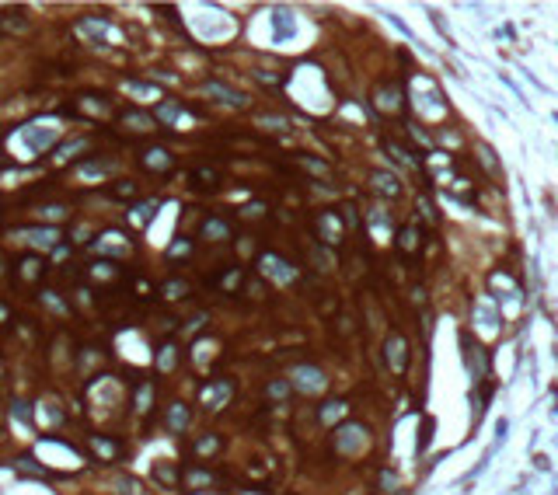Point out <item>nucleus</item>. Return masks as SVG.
Segmentation results:
<instances>
[{"instance_id": "1", "label": "nucleus", "mask_w": 558, "mask_h": 495, "mask_svg": "<svg viewBox=\"0 0 558 495\" xmlns=\"http://www.w3.org/2000/svg\"><path fill=\"white\" fill-rule=\"evenodd\" d=\"M293 383H297L300 391L314 394V391L324 388V373H321L318 366H297V370H293Z\"/></svg>"}, {"instance_id": "2", "label": "nucleus", "mask_w": 558, "mask_h": 495, "mask_svg": "<svg viewBox=\"0 0 558 495\" xmlns=\"http://www.w3.org/2000/svg\"><path fill=\"white\" fill-rule=\"evenodd\" d=\"M335 443H339V450H346V454H349V450H360V447L366 443V429L356 425V422H353V425H342L339 436H335Z\"/></svg>"}, {"instance_id": "3", "label": "nucleus", "mask_w": 558, "mask_h": 495, "mask_svg": "<svg viewBox=\"0 0 558 495\" xmlns=\"http://www.w3.org/2000/svg\"><path fill=\"white\" fill-rule=\"evenodd\" d=\"M318 234H321L328 244H339V241H342V224H339V216H335V213H321V216H318Z\"/></svg>"}, {"instance_id": "4", "label": "nucleus", "mask_w": 558, "mask_h": 495, "mask_svg": "<svg viewBox=\"0 0 558 495\" xmlns=\"http://www.w3.org/2000/svg\"><path fill=\"white\" fill-rule=\"evenodd\" d=\"M387 363H391V370H395V373H402V370L409 366L405 339H402V335H391V339H387Z\"/></svg>"}, {"instance_id": "5", "label": "nucleus", "mask_w": 558, "mask_h": 495, "mask_svg": "<svg viewBox=\"0 0 558 495\" xmlns=\"http://www.w3.org/2000/svg\"><path fill=\"white\" fill-rule=\"evenodd\" d=\"M262 268H265V276H276V280H283V283H290L297 276L293 265H287L283 258H276V255H265L262 258Z\"/></svg>"}, {"instance_id": "6", "label": "nucleus", "mask_w": 558, "mask_h": 495, "mask_svg": "<svg viewBox=\"0 0 558 495\" xmlns=\"http://www.w3.org/2000/svg\"><path fill=\"white\" fill-rule=\"evenodd\" d=\"M203 398H206V405H209V408L227 405V398H231V383H227V380H216V383H209V388L203 391Z\"/></svg>"}, {"instance_id": "7", "label": "nucleus", "mask_w": 558, "mask_h": 495, "mask_svg": "<svg viewBox=\"0 0 558 495\" xmlns=\"http://www.w3.org/2000/svg\"><path fill=\"white\" fill-rule=\"evenodd\" d=\"M206 94H213V98H220V101H227V105H245V101H248L245 94L231 91L227 84H220V81H209V84H206Z\"/></svg>"}, {"instance_id": "8", "label": "nucleus", "mask_w": 558, "mask_h": 495, "mask_svg": "<svg viewBox=\"0 0 558 495\" xmlns=\"http://www.w3.org/2000/svg\"><path fill=\"white\" fill-rule=\"evenodd\" d=\"M373 189L384 192V196H398V192H402L398 178H395V175H387V171H373Z\"/></svg>"}, {"instance_id": "9", "label": "nucleus", "mask_w": 558, "mask_h": 495, "mask_svg": "<svg viewBox=\"0 0 558 495\" xmlns=\"http://www.w3.org/2000/svg\"><path fill=\"white\" fill-rule=\"evenodd\" d=\"M77 32H81V35H94V42H101V39L108 35V25H101V21H94V18H84V21L77 25Z\"/></svg>"}, {"instance_id": "10", "label": "nucleus", "mask_w": 558, "mask_h": 495, "mask_svg": "<svg viewBox=\"0 0 558 495\" xmlns=\"http://www.w3.org/2000/svg\"><path fill=\"white\" fill-rule=\"evenodd\" d=\"M167 425H172L175 432H182V429L189 425V412H185V405H172V412H167Z\"/></svg>"}, {"instance_id": "11", "label": "nucleus", "mask_w": 558, "mask_h": 495, "mask_svg": "<svg viewBox=\"0 0 558 495\" xmlns=\"http://www.w3.org/2000/svg\"><path fill=\"white\" fill-rule=\"evenodd\" d=\"M272 21H276V39H279V42L293 35V25H290V14H287V11H276Z\"/></svg>"}, {"instance_id": "12", "label": "nucleus", "mask_w": 558, "mask_h": 495, "mask_svg": "<svg viewBox=\"0 0 558 495\" xmlns=\"http://www.w3.org/2000/svg\"><path fill=\"white\" fill-rule=\"evenodd\" d=\"M398 248H402V251H415V248H419V231H415V227H405V231L398 234Z\"/></svg>"}, {"instance_id": "13", "label": "nucleus", "mask_w": 558, "mask_h": 495, "mask_svg": "<svg viewBox=\"0 0 558 495\" xmlns=\"http://www.w3.org/2000/svg\"><path fill=\"white\" fill-rule=\"evenodd\" d=\"M112 199H133L136 196V185L133 182H116V189H108Z\"/></svg>"}, {"instance_id": "14", "label": "nucleus", "mask_w": 558, "mask_h": 495, "mask_svg": "<svg viewBox=\"0 0 558 495\" xmlns=\"http://www.w3.org/2000/svg\"><path fill=\"white\" fill-rule=\"evenodd\" d=\"M126 87H130L133 94H143V98H157V94H161L157 87H150V84H143V81H126Z\"/></svg>"}, {"instance_id": "15", "label": "nucleus", "mask_w": 558, "mask_h": 495, "mask_svg": "<svg viewBox=\"0 0 558 495\" xmlns=\"http://www.w3.org/2000/svg\"><path fill=\"white\" fill-rule=\"evenodd\" d=\"M478 314H482V321H485V332H495V324H499L495 310H492L488 304H478Z\"/></svg>"}, {"instance_id": "16", "label": "nucleus", "mask_w": 558, "mask_h": 495, "mask_svg": "<svg viewBox=\"0 0 558 495\" xmlns=\"http://www.w3.org/2000/svg\"><path fill=\"white\" fill-rule=\"evenodd\" d=\"M342 412H346V405H342V401H331V405H324V408H321V419H324V422H331V419H339Z\"/></svg>"}, {"instance_id": "17", "label": "nucleus", "mask_w": 558, "mask_h": 495, "mask_svg": "<svg viewBox=\"0 0 558 495\" xmlns=\"http://www.w3.org/2000/svg\"><path fill=\"white\" fill-rule=\"evenodd\" d=\"M91 443H94V450H98V454H105V457H116V454H119V450H116V443H108V439H101V436H94Z\"/></svg>"}, {"instance_id": "18", "label": "nucleus", "mask_w": 558, "mask_h": 495, "mask_svg": "<svg viewBox=\"0 0 558 495\" xmlns=\"http://www.w3.org/2000/svg\"><path fill=\"white\" fill-rule=\"evenodd\" d=\"M175 116H178V105H175V101H164V105L157 108V119H164V123H172Z\"/></svg>"}, {"instance_id": "19", "label": "nucleus", "mask_w": 558, "mask_h": 495, "mask_svg": "<svg viewBox=\"0 0 558 495\" xmlns=\"http://www.w3.org/2000/svg\"><path fill=\"white\" fill-rule=\"evenodd\" d=\"M203 231H206V238H227V227H223L220 220H209V224H206Z\"/></svg>"}, {"instance_id": "20", "label": "nucleus", "mask_w": 558, "mask_h": 495, "mask_svg": "<svg viewBox=\"0 0 558 495\" xmlns=\"http://www.w3.org/2000/svg\"><path fill=\"white\" fill-rule=\"evenodd\" d=\"M154 478H157V481H164V485H175V471H172V467H164V464H161V467H154Z\"/></svg>"}, {"instance_id": "21", "label": "nucleus", "mask_w": 558, "mask_h": 495, "mask_svg": "<svg viewBox=\"0 0 558 495\" xmlns=\"http://www.w3.org/2000/svg\"><path fill=\"white\" fill-rule=\"evenodd\" d=\"M196 182H203V189L216 185V171H196Z\"/></svg>"}, {"instance_id": "22", "label": "nucleus", "mask_w": 558, "mask_h": 495, "mask_svg": "<svg viewBox=\"0 0 558 495\" xmlns=\"http://www.w3.org/2000/svg\"><path fill=\"white\" fill-rule=\"evenodd\" d=\"M14 419H21V422L28 425V422H32V419H28V405H21V401H14Z\"/></svg>"}, {"instance_id": "23", "label": "nucleus", "mask_w": 558, "mask_h": 495, "mask_svg": "<svg viewBox=\"0 0 558 495\" xmlns=\"http://www.w3.org/2000/svg\"><path fill=\"white\" fill-rule=\"evenodd\" d=\"M164 293H167V297H172V300H175L178 293H189V290H185L182 283H172V286H164Z\"/></svg>"}, {"instance_id": "24", "label": "nucleus", "mask_w": 558, "mask_h": 495, "mask_svg": "<svg viewBox=\"0 0 558 495\" xmlns=\"http://www.w3.org/2000/svg\"><path fill=\"white\" fill-rule=\"evenodd\" d=\"M287 394V383H272V398H283Z\"/></svg>"}, {"instance_id": "25", "label": "nucleus", "mask_w": 558, "mask_h": 495, "mask_svg": "<svg viewBox=\"0 0 558 495\" xmlns=\"http://www.w3.org/2000/svg\"><path fill=\"white\" fill-rule=\"evenodd\" d=\"M199 450H203V454H206V450H216V439H203Z\"/></svg>"}]
</instances>
